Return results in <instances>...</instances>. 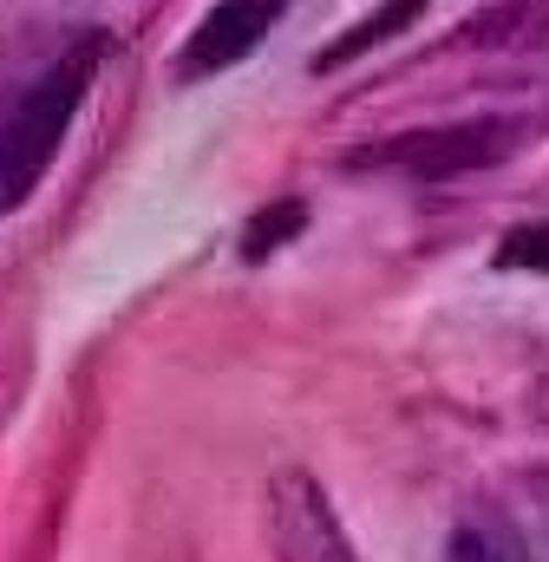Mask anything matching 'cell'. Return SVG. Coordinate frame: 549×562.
<instances>
[{"instance_id": "1", "label": "cell", "mask_w": 549, "mask_h": 562, "mask_svg": "<svg viewBox=\"0 0 549 562\" xmlns=\"http://www.w3.org/2000/svg\"><path fill=\"white\" fill-rule=\"evenodd\" d=\"M105 59H112V40H105V33H79V40H72L53 66H40V79L7 105V119H0V216H13V210L33 203V190L46 183V170H53L59 144L72 132V119H79L92 79L105 72Z\"/></svg>"}, {"instance_id": "4", "label": "cell", "mask_w": 549, "mask_h": 562, "mask_svg": "<svg viewBox=\"0 0 549 562\" xmlns=\"http://www.w3.org/2000/svg\"><path fill=\"white\" fill-rule=\"evenodd\" d=\"M281 13H288V0H216V7L190 26V40H183V53H177V72H183V79H216V72L243 66V59L274 33Z\"/></svg>"}, {"instance_id": "3", "label": "cell", "mask_w": 549, "mask_h": 562, "mask_svg": "<svg viewBox=\"0 0 549 562\" xmlns=\"http://www.w3.org/2000/svg\"><path fill=\"white\" fill-rule=\"evenodd\" d=\"M269 537L281 562H360L327 491L307 477V471H281L269 491Z\"/></svg>"}, {"instance_id": "2", "label": "cell", "mask_w": 549, "mask_h": 562, "mask_svg": "<svg viewBox=\"0 0 549 562\" xmlns=\"http://www.w3.org/2000/svg\"><path fill=\"white\" fill-rule=\"evenodd\" d=\"M517 144H524L517 119H458V125H425V132L367 144L347 164L354 170H393V177H412V183H445V177H471V170L504 164Z\"/></svg>"}, {"instance_id": "5", "label": "cell", "mask_w": 549, "mask_h": 562, "mask_svg": "<svg viewBox=\"0 0 549 562\" xmlns=\"http://www.w3.org/2000/svg\"><path fill=\"white\" fill-rule=\"evenodd\" d=\"M445 562H530V550H524V537L504 510H471V517L451 524Z\"/></svg>"}, {"instance_id": "8", "label": "cell", "mask_w": 549, "mask_h": 562, "mask_svg": "<svg viewBox=\"0 0 549 562\" xmlns=\"http://www.w3.org/2000/svg\"><path fill=\"white\" fill-rule=\"evenodd\" d=\"M464 40H549V0H504L491 13H478V26Z\"/></svg>"}, {"instance_id": "7", "label": "cell", "mask_w": 549, "mask_h": 562, "mask_svg": "<svg viewBox=\"0 0 549 562\" xmlns=\"http://www.w3.org/2000/svg\"><path fill=\"white\" fill-rule=\"evenodd\" d=\"M301 223H307V203H301V196H281L269 210H256L249 229H243V262H269L281 243L301 236Z\"/></svg>"}, {"instance_id": "6", "label": "cell", "mask_w": 549, "mask_h": 562, "mask_svg": "<svg viewBox=\"0 0 549 562\" xmlns=\"http://www.w3.org/2000/svg\"><path fill=\"white\" fill-rule=\"evenodd\" d=\"M418 13H425V0H386V7H373V13H367V20H360L354 33H340V40H334V46L321 53V72H327V66H347V59H360L367 46L393 40V33H406Z\"/></svg>"}, {"instance_id": "9", "label": "cell", "mask_w": 549, "mask_h": 562, "mask_svg": "<svg viewBox=\"0 0 549 562\" xmlns=\"http://www.w3.org/2000/svg\"><path fill=\"white\" fill-rule=\"evenodd\" d=\"M491 269H504V276H549V223H517V229H504L497 236V249H491Z\"/></svg>"}]
</instances>
